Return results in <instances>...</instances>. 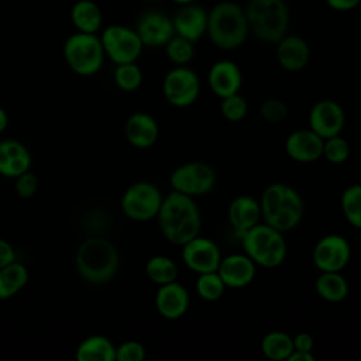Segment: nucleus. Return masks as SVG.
I'll return each mask as SVG.
<instances>
[{"label": "nucleus", "instance_id": "obj_1", "mask_svg": "<svg viewBox=\"0 0 361 361\" xmlns=\"http://www.w3.org/2000/svg\"><path fill=\"white\" fill-rule=\"evenodd\" d=\"M157 219L164 237L180 247L199 235L202 226L200 212L193 197L176 190L162 199Z\"/></svg>", "mask_w": 361, "mask_h": 361}, {"label": "nucleus", "instance_id": "obj_2", "mask_svg": "<svg viewBox=\"0 0 361 361\" xmlns=\"http://www.w3.org/2000/svg\"><path fill=\"white\" fill-rule=\"evenodd\" d=\"M250 34L245 10L234 0H220L207 11L206 35L220 49L240 48Z\"/></svg>", "mask_w": 361, "mask_h": 361}, {"label": "nucleus", "instance_id": "obj_3", "mask_svg": "<svg viewBox=\"0 0 361 361\" xmlns=\"http://www.w3.org/2000/svg\"><path fill=\"white\" fill-rule=\"evenodd\" d=\"M118 265L117 248L104 237H89L76 248V271L89 283H107L117 274Z\"/></svg>", "mask_w": 361, "mask_h": 361}, {"label": "nucleus", "instance_id": "obj_4", "mask_svg": "<svg viewBox=\"0 0 361 361\" xmlns=\"http://www.w3.org/2000/svg\"><path fill=\"white\" fill-rule=\"evenodd\" d=\"M244 10L250 32L258 39L276 44L288 34L290 13L285 0H248Z\"/></svg>", "mask_w": 361, "mask_h": 361}, {"label": "nucleus", "instance_id": "obj_5", "mask_svg": "<svg viewBox=\"0 0 361 361\" xmlns=\"http://www.w3.org/2000/svg\"><path fill=\"white\" fill-rule=\"evenodd\" d=\"M241 243L245 254L258 265L275 268L286 257V241L281 231L267 223H257L241 233Z\"/></svg>", "mask_w": 361, "mask_h": 361}, {"label": "nucleus", "instance_id": "obj_6", "mask_svg": "<svg viewBox=\"0 0 361 361\" xmlns=\"http://www.w3.org/2000/svg\"><path fill=\"white\" fill-rule=\"evenodd\" d=\"M68 68L79 76L96 75L106 59V54L97 34L76 31L71 34L62 48Z\"/></svg>", "mask_w": 361, "mask_h": 361}, {"label": "nucleus", "instance_id": "obj_7", "mask_svg": "<svg viewBox=\"0 0 361 361\" xmlns=\"http://www.w3.org/2000/svg\"><path fill=\"white\" fill-rule=\"evenodd\" d=\"M99 37L106 58H109L116 65L137 62L144 48V44L135 28H130L123 24L107 25L103 28Z\"/></svg>", "mask_w": 361, "mask_h": 361}, {"label": "nucleus", "instance_id": "obj_8", "mask_svg": "<svg viewBox=\"0 0 361 361\" xmlns=\"http://www.w3.org/2000/svg\"><path fill=\"white\" fill-rule=\"evenodd\" d=\"M162 199L161 190L154 183L140 180L124 190L120 204L128 219L134 221H148L157 217Z\"/></svg>", "mask_w": 361, "mask_h": 361}, {"label": "nucleus", "instance_id": "obj_9", "mask_svg": "<svg viewBox=\"0 0 361 361\" xmlns=\"http://www.w3.org/2000/svg\"><path fill=\"white\" fill-rule=\"evenodd\" d=\"M162 93L166 102L175 107H188L200 94L197 73L186 65H175L162 80Z\"/></svg>", "mask_w": 361, "mask_h": 361}, {"label": "nucleus", "instance_id": "obj_10", "mask_svg": "<svg viewBox=\"0 0 361 361\" xmlns=\"http://www.w3.org/2000/svg\"><path fill=\"white\" fill-rule=\"evenodd\" d=\"M221 258L217 244L204 237L196 235L182 245V259L196 274L217 271Z\"/></svg>", "mask_w": 361, "mask_h": 361}, {"label": "nucleus", "instance_id": "obj_11", "mask_svg": "<svg viewBox=\"0 0 361 361\" xmlns=\"http://www.w3.org/2000/svg\"><path fill=\"white\" fill-rule=\"evenodd\" d=\"M348 241L340 234L322 237L313 248V262L320 271H341L350 261Z\"/></svg>", "mask_w": 361, "mask_h": 361}, {"label": "nucleus", "instance_id": "obj_12", "mask_svg": "<svg viewBox=\"0 0 361 361\" xmlns=\"http://www.w3.org/2000/svg\"><path fill=\"white\" fill-rule=\"evenodd\" d=\"M345 124L343 107L330 99L316 102L309 111V128L323 140L337 135Z\"/></svg>", "mask_w": 361, "mask_h": 361}, {"label": "nucleus", "instance_id": "obj_13", "mask_svg": "<svg viewBox=\"0 0 361 361\" xmlns=\"http://www.w3.org/2000/svg\"><path fill=\"white\" fill-rule=\"evenodd\" d=\"M135 31L144 47L152 48L164 47L175 35L172 17L159 10L144 11L137 21Z\"/></svg>", "mask_w": 361, "mask_h": 361}, {"label": "nucleus", "instance_id": "obj_14", "mask_svg": "<svg viewBox=\"0 0 361 361\" xmlns=\"http://www.w3.org/2000/svg\"><path fill=\"white\" fill-rule=\"evenodd\" d=\"M323 138L310 128L290 133L285 141V151L296 162H314L323 155Z\"/></svg>", "mask_w": 361, "mask_h": 361}, {"label": "nucleus", "instance_id": "obj_15", "mask_svg": "<svg viewBox=\"0 0 361 361\" xmlns=\"http://www.w3.org/2000/svg\"><path fill=\"white\" fill-rule=\"evenodd\" d=\"M175 34L197 42L207 30V11L196 3L185 4L172 17Z\"/></svg>", "mask_w": 361, "mask_h": 361}, {"label": "nucleus", "instance_id": "obj_16", "mask_svg": "<svg viewBox=\"0 0 361 361\" xmlns=\"http://www.w3.org/2000/svg\"><path fill=\"white\" fill-rule=\"evenodd\" d=\"M207 82L212 92L223 99L226 96L238 93L243 85V73L240 66L228 59L214 62L207 73Z\"/></svg>", "mask_w": 361, "mask_h": 361}, {"label": "nucleus", "instance_id": "obj_17", "mask_svg": "<svg viewBox=\"0 0 361 361\" xmlns=\"http://www.w3.org/2000/svg\"><path fill=\"white\" fill-rule=\"evenodd\" d=\"M155 307L168 320L180 319L189 307V292L176 281L159 285L155 293Z\"/></svg>", "mask_w": 361, "mask_h": 361}, {"label": "nucleus", "instance_id": "obj_18", "mask_svg": "<svg viewBox=\"0 0 361 361\" xmlns=\"http://www.w3.org/2000/svg\"><path fill=\"white\" fill-rule=\"evenodd\" d=\"M255 262L247 254H231L221 258L217 272L226 288H244L255 278Z\"/></svg>", "mask_w": 361, "mask_h": 361}, {"label": "nucleus", "instance_id": "obj_19", "mask_svg": "<svg viewBox=\"0 0 361 361\" xmlns=\"http://www.w3.org/2000/svg\"><path fill=\"white\" fill-rule=\"evenodd\" d=\"M124 135L133 147L145 149L157 142L159 127L149 113L135 111L126 120Z\"/></svg>", "mask_w": 361, "mask_h": 361}, {"label": "nucleus", "instance_id": "obj_20", "mask_svg": "<svg viewBox=\"0 0 361 361\" xmlns=\"http://www.w3.org/2000/svg\"><path fill=\"white\" fill-rule=\"evenodd\" d=\"M276 61L285 71H302L310 61L307 41L299 35L286 34L276 42Z\"/></svg>", "mask_w": 361, "mask_h": 361}, {"label": "nucleus", "instance_id": "obj_21", "mask_svg": "<svg viewBox=\"0 0 361 361\" xmlns=\"http://www.w3.org/2000/svg\"><path fill=\"white\" fill-rule=\"evenodd\" d=\"M32 157L28 148L17 140L0 141V175L17 178L31 169Z\"/></svg>", "mask_w": 361, "mask_h": 361}, {"label": "nucleus", "instance_id": "obj_22", "mask_svg": "<svg viewBox=\"0 0 361 361\" xmlns=\"http://www.w3.org/2000/svg\"><path fill=\"white\" fill-rule=\"evenodd\" d=\"M261 217L259 202L251 196H238L228 206V220L240 234L258 223Z\"/></svg>", "mask_w": 361, "mask_h": 361}, {"label": "nucleus", "instance_id": "obj_23", "mask_svg": "<svg viewBox=\"0 0 361 361\" xmlns=\"http://www.w3.org/2000/svg\"><path fill=\"white\" fill-rule=\"evenodd\" d=\"M71 21L76 31L97 34L103 27V11L94 0H78L71 8Z\"/></svg>", "mask_w": 361, "mask_h": 361}, {"label": "nucleus", "instance_id": "obj_24", "mask_svg": "<svg viewBox=\"0 0 361 361\" xmlns=\"http://www.w3.org/2000/svg\"><path fill=\"white\" fill-rule=\"evenodd\" d=\"M78 361H116V345L102 334L83 338L75 351Z\"/></svg>", "mask_w": 361, "mask_h": 361}, {"label": "nucleus", "instance_id": "obj_25", "mask_svg": "<svg viewBox=\"0 0 361 361\" xmlns=\"http://www.w3.org/2000/svg\"><path fill=\"white\" fill-rule=\"evenodd\" d=\"M30 274L27 267L17 259L0 268V300L16 296L28 283Z\"/></svg>", "mask_w": 361, "mask_h": 361}, {"label": "nucleus", "instance_id": "obj_26", "mask_svg": "<svg viewBox=\"0 0 361 361\" xmlns=\"http://www.w3.org/2000/svg\"><path fill=\"white\" fill-rule=\"evenodd\" d=\"M314 289L317 295L327 302H341L348 295L347 279L340 271H322L316 278Z\"/></svg>", "mask_w": 361, "mask_h": 361}, {"label": "nucleus", "instance_id": "obj_27", "mask_svg": "<svg viewBox=\"0 0 361 361\" xmlns=\"http://www.w3.org/2000/svg\"><path fill=\"white\" fill-rule=\"evenodd\" d=\"M262 354L274 361H283L293 351V340L283 331H269L261 340Z\"/></svg>", "mask_w": 361, "mask_h": 361}, {"label": "nucleus", "instance_id": "obj_28", "mask_svg": "<svg viewBox=\"0 0 361 361\" xmlns=\"http://www.w3.org/2000/svg\"><path fill=\"white\" fill-rule=\"evenodd\" d=\"M145 274L151 282L159 286L176 281L178 267L166 255H154L145 264Z\"/></svg>", "mask_w": 361, "mask_h": 361}, {"label": "nucleus", "instance_id": "obj_29", "mask_svg": "<svg viewBox=\"0 0 361 361\" xmlns=\"http://www.w3.org/2000/svg\"><path fill=\"white\" fill-rule=\"evenodd\" d=\"M341 210L347 221L361 230V183L350 185L341 193Z\"/></svg>", "mask_w": 361, "mask_h": 361}, {"label": "nucleus", "instance_id": "obj_30", "mask_svg": "<svg viewBox=\"0 0 361 361\" xmlns=\"http://www.w3.org/2000/svg\"><path fill=\"white\" fill-rule=\"evenodd\" d=\"M116 86L123 92H134L142 83V71L137 62H127L116 65L113 72Z\"/></svg>", "mask_w": 361, "mask_h": 361}, {"label": "nucleus", "instance_id": "obj_31", "mask_svg": "<svg viewBox=\"0 0 361 361\" xmlns=\"http://www.w3.org/2000/svg\"><path fill=\"white\" fill-rule=\"evenodd\" d=\"M165 54L173 65H188L195 56V42L175 34L165 45Z\"/></svg>", "mask_w": 361, "mask_h": 361}, {"label": "nucleus", "instance_id": "obj_32", "mask_svg": "<svg viewBox=\"0 0 361 361\" xmlns=\"http://www.w3.org/2000/svg\"><path fill=\"white\" fill-rule=\"evenodd\" d=\"M224 289L226 285L217 271L199 274L196 281V292L202 299L207 302H214L223 296Z\"/></svg>", "mask_w": 361, "mask_h": 361}, {"label": "nucleus", "instance_id": "obj_33", "mask_svg": "<svg viewBox=\"0 0 361 361\" xmlns=\"http://www.w3.org/2000/svg\"><path fill=\"white\" fill-rule=\"evenodd\" d=\"M190 166V172L193 176V182H195V193L196 196H203L206 193H209L216 183V173L213 171V168L204 162H199V161H193L189 162Z\"/></svg>", "mask_w": 361, "mask_h": 361}, {"label": "nucleus", "instance_id": "obj_34", "mask_svg": "<svg viewBox=\"0 0 361 361\" xmlns=\"http://www.w3.org/2000/svg\"><path fill=\"white\" fill-rule=\"evenodd\" d=\"M350 155V145L340 134L329 137L323 141V155L331 164H343Z\"/></svg>", "mask_w": 361, "mask_h": 361}, {"label": "nucleus", "instance_id": "obj_35", "mask_svg": "<svg viewBox=\"0 0 361 361\" xmlns=\"http://www.w3.org/2000/svg\"><path fill=\"white\" fill-rule=\"evenodd\" d=\"M220 113L228 121H240L248 113L247 100L240 93L226 96L220 102Z\"/></svg>", "mask_w": 361, "mask_h": 361}, {"label": "nucleus", "instance_id": "obj_36", "mask_svg": "<svg viewBox=\"0 0 361 361\" xmlns=\"http://www.w3.org/2000/svg\"><path fill=\"white\" fill-rule=\"evenodd\" d=\"M288 113H289V109L286 103L276 97L265 99L259 106L261 117L269 123H279L285 120Z\"/></svg>", "mask_w": 361, "mask_h": 361}, {"label": "nucleus", "instance_id": "obj_37", "mask_svg": "<svg viewBox=\"0 0 361 361\" xmlns=\"http://www.w3.org/2000/svg\"><path fill=\"white\" fill-rule=\"evenodd\" d=\"M145 347L135 340H128L116 347V361H142Z\"/></svg>", "mask_w": 361, "mask_h": 361}, {"label": "nucleus", "instance_id": "obj_38", "mask_svg": "<svg viewBox=\"0 0 361 361\" xmlns=\"http://www.w3.org/2000/svg\"><path fill=\"white\" fill-rule=\"evenodd\" d=\"M14 189L16 193L21 199H30L32 197L38 190V178L31 171H27L17 178H14Z\"/></svg>", "mask_w": 361, "mask_h": 361}, {"label": "nucleus", "instance_id": "obj_39", "mask_svg": "<svg viewBox=\"0 0 361 361\" xmlns=\"http://www.w3.org/2000/svg\"><path fill=\"white\" fill-rule=\"evenodd\" d=\"M293 340V350L298 351H312L313 350V337L309 333H298Z\"/></svg>", "mask_w": 361, "mask_h": 361}, {"label": "nucleus", "instance_id": "obj_40", "mask_svg": "<svg viewBox=\"0 0 361 361\" xmlns=\"http://www.w3.org/2000/svg\"><path fill=\"white\" fill-rule=\"evenodd\" d=\"M13 261H16V251L13 245L7 240L0 238V268Z\"/></svg>", "mask_w": 361, "mask_h": 361}, {"label": "nucleus", "instance_id": "obj_41", "mask_svg": "<svg viewBox=\"0 0 361 361\" xmlns=\"http://www.w3.org/2000/svg\"><path fill=\"white\" fill-rule=\"evenodd\" d=\"M326 4L334 11H351L360 6L361 0H324Z\"/></svg>", "mask_w": 361, "mask_h": 361}, {"label": "nucleus", "instance_id": "obj_42", "mask_svg": "<svg viewBox=\"0 0 361 361\" xmlns=\"http://www.w3.org/2000/svg\"><path fill=\"white\" fill-rule=\"evenodd\" d=\"M314 355L312 351H298L293 350L292 354L288 357V361H314Z\"/></svg>", "mask_w": 361, "mask_h": 361}, {"label": "nucleus", "instance_id": "obj_43", "mask_svg": "<svg viewBox=\"0 0 361 361\" xmlns=\"http://www.w3.org/2000/svg\"><path fill=\"white\" fill-rule=\"evenodd\" d=\"M7 124H8V114L3 107H0V134L7 128Z\"/></svg>", "mask_w": 361, "mask_h": 361}, {"label": "nucleus", "instance_id": "obj_44", "mask_svg": "<svg viewBox=\"0 0 361 361\" xmlns=\"http://www.w3.org/2000/svg\"><path fill=\"white\" fill-rule=\"evenodd\" d=\"M172 3L178 4V6H185V4H190V3H195L196 0H171Z\"/></svg>", "mask_w": 361, "mask_h": 361}, {"label": "nucleus", "instance_id": "obj_45", "mask_svg": "<svg viewBox=\"0 0 361 361\" xmlns=\"http://www.w3.org/2000/svg\"><path fill=\"white\" fill-rule=\"evenodd\" d=\"M144 1H147V3H155V1H159V0H144Z\"/></svg>", "mask_w": 361, "mask_h": 361}, {"label": "nucleus", "instance_id": "obj_46", "mask_svg": "<svg viewBox=\"0 0 361 361\" xmlns=\"http://www.w3.org/2000/svg\"><path fill=\"white\" fill-rule=\"evenodd\" d=\"M224 1H228V0H224Z\"/></svg>", "mask_w": 361, "mask_h": 361}]
</instances>
